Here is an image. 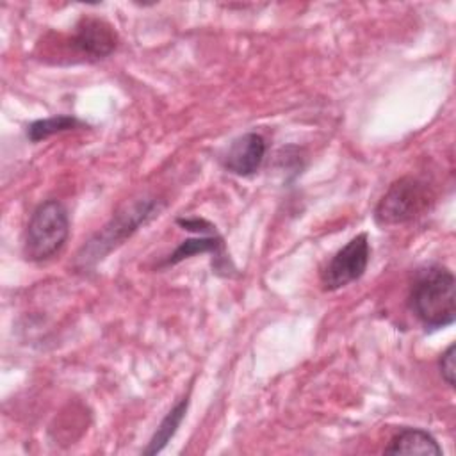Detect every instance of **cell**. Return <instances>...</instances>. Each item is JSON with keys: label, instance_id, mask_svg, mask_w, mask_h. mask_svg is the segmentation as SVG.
Segmentation results:
<instances>
[{"label": "cell", "instance_id": "6da1fadb", "mask_svg": "<svg viewBox=\"0 0 456 456\" xmlns=\"http://www.w3.org/2000/svg\"><path fill=\"white\" fill-rule=\"evenodd\" d=\"M410 305L429 330L451 326L456 319V280L444 265L422 269L411 287Z\"/></svg>", "mask_w": 456, "mask_h": 456}, {"label": "cell", "instance_id": "7a4b0ae2", "mask_svg": "<svg viewBox=\"0 0 456 456\" xmlns=\"http://www.w3.org/2000/svg\"><path fill=\"white\" fill-rule=\"evenodd\" d=\"M69 217L66 207L57 200L41 203L25 230L23 255L27 260L41 262L53 256L68 240Z\"/></svg>", "mask_w": 456, "mask_h": 456}, {"label": "cell", "instance_id": "3957f363", "mask_svg": "<svg viewBox=\"0 0 456 456\" xmlns=\"http://www.w3.org/2000/svg\"><path fill=\"white\" fill-rule=\"evenodd\" d=\"M431 201V192L428 185L417 178L404 176L395 180L387 192L381 196L374 210V219L378 224L394 226L420 216Z\"/></svg>", "mask_w": 456, "mask_h": 456}, {"label": "cell", "instance_id": "277c9868", "mask_svg": "<svg viewBox=\"0 0 456 456\" xmlns=\"http://www.w3.org/2000/svg\"><path fill=\"white\" fill-rule=\"evenodd\" d=\"M155 208H157V203L153 200H144L132 205L130 208L116 216L112 223L107 224L102 232H98L96 237L91 239L87 246H84L78 258L84 260V265L96 262L98 258H103V255L110 251L112 246H116L119 240H123L132 232H135L146 219H150Z\"/></svg>", "mask_w": 456, "mask_h": 456}, {"label": "cell", "instance_id": "5b68a950", "mask_svg": "<svg viewBox=\"0 0 456 456\" xmlns=\"http://www.w3.org/2000/svg\"><path fill=\"white\" fill-rule=\"evenodd\" d=\"M370 246L367 233L354 235L344 248H340L321 271V283L324 290L342 289L360 280L367 269Z\"/></svg>", "mask_w": 456, "mask_h": 456}, {"label": "cell", "instance_id": "8992f818", "mask_svg": "<svg viewBox=\"0 0 456 456\" xmlns=\"http://www.w3.org/2000/svg\"><path fill=\"white\" fill-rule=\"evenodd\" d=\"M71 45L82 55H87L91 59H102L114 52L118 45V36L107 21L87 16L77 23Z\"/></svg>", "mask_w": 456, "mask_h": 456}, {"label": "cell", "instance_id": "52a82bcc", "mask_svg": "<svg viewBox=\"0 0 456 456\" xmlns=\"http://www.w3.org/2000/svg\"><path fill=\"white\" fill-rule=\"evenodd\" d=\"M265 157V141L256 132H246L232 141L228 146L223 166L237 176H249L258 171Z\"/></svg>", "mask_w": 456, "mask_h": 456}, {"label": "cell", "instance_id": "ba28073f", "mask_svg": "<svg viewBox=\"0 0 456 456\" xmlns=\"http://www.w3.org/2000/svg\"><path fill=\"white\" fill-rule=\"evenodd\" d=\"M387 454H442L436 438L419 428H403L385 447Z\"/></svg>", "mask_w": 456, "mask_h": 456}, {"label": "cell", "instance_id": "9c48e42d", "mask_svg": "<svg viewBox=\"0 0 456 456\" xmlns=\"http://www.w3.org/2000/svg\"><path fill=\"white\" fill-rule=\"evenodd\" d=\"M187 406H189V399L183 397L182 401H178L169 411L167 415L162 419V422L157 426L153 436L150 438V444L148 447L142 451V454H157L160 452L167 442L175 436V433L178 431L183 417H185V411H187Z\"/></svg>", "mask_w": 456, "mask_h": 456}, {"label": "cell", "instance_id": "30bf717a", "mask_svg": "<svg viewBox=\"0 0 456 456\" xmlns=\"http://www.w3.org/2000/svg\"><path fill=\"white\" fill-rule=\"evenodd\" d=\"M198 253L216 255V269L219 271V260L223 258V239L217 233H212L208 237L187 239L164 260V265H175L192 255H198Z\"/></svg>", "mask_w": 456, "mask_h": 456}, {"label": "cell", "instance_id": "8fae6325", "mask_svg": "<svg viewBox=\"0 0 456 456\" xmlns=\"http://www.w3.org/2000/svg\"><path fill=\"white\" fill-rule=\"evenodd\" d=\"M82 121H78L73 116H66V114H59V116H52V118H45V119H37L34 123L28 125L27 128V137L32 142H39L50 135L61 134V132H68L73 130L77 126H80Z\"/></svg>", "mask_w": 456, "mask_h": 456}, {"label": "cell", "instance_id": "7c38bea8", "mask_svg": "<svg viewBox=\"0 0 456 456\" xmlns=\"http://www.w3.org/2000/svg\"><path fill=\"white\" fill-rule=\"evenodd\" d=\"M454 354H456V346L451 344L438 360V369L442 374V379L449 385L454 387V374H456V365H454Z\"/></svg>", "mask_w": 456, "mask_h": 456}, {"label": "cell", "instance_id": "4fadbf2b", "mask_svg": "<svg viewBox=\"0 0 456 456\" xmlns=\"http://www.w3.org/2000/svg\"><path fill=\"white\" fill-rule=\"evenodd\" d=\"M176 223L180 226H183L185 230H191V232H216L214 226L205 221V219H200V217H192V219H176Z\"/></svg>", "mask_w": 456, "mask_h": 456}]
</instances>
